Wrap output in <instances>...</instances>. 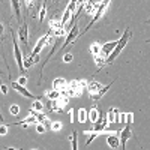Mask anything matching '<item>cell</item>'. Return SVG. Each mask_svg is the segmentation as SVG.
<instances>
[{
    "label": "cell",
    "instance_id": "obj_12",
    "mask_svg": "<svg viewBox=\"0 0 150 150\" xmlns=\"http://www.w3.org/2000/svg\"><path fill=\"white\" fill-rule=\"evenodd\" d=\"M38 123V119H36V112L35 111H30V114L24 119V120H21V122H17V123H14L12 126H23V128H27L29 125H36Z\"/></svg>",
    "mask_w": 150,
    "mask_h": 150
},
{
    "label": "cell",
    "instance_id": "obj_36",
    "mask_svg": "<svg viewBox=\"0 0 150 150\" xmlns=\"http://www.w3.org/2000/svg\"><path fill=\"white\" fill-rule=\"evenodd\" d=\"M33 2L35 0H26V6H27L29 11H30V8H33Z\"/></svg>",
    "mask_w": 150,
    "mask_h": 150
},
{
    "label": "cell",
    "instance_id": "obj_15",
    "mask_svg": "<svg viewBox=\"0 0 150 150\" xmlns=\"http://www.w3.org/2000/svg\"><path fill=\"white\" fill-rule=\"evenodd\" d=\"M119 114H120V111L119 108H110L108 112H107V122L108 125H114V123H119Z\"/></svg>",
    "mask_w": 150,
    "mask_h": 150
},
{
    "label": "cell",
    "instance_id": "obj_31",
    "mask_svg": "<svg viewBox=\"0 0 150 150\" xmlns=\"http://www.w3.org/2000/svg\"><path fill=\"white\" fill-rule=\"evenodd\" d=\"M0 90H2V93H3V95H6V93H8V90H9V87H8L6 84H3L2 81H0Z\"/></svg>",
    "mask_w": 150,
    "mask_h": 150
},
{
    "label": "cell",
    "instance_id": "obj_21",
    "mask_svg": "<svg viewBox=\"0 0 150 150\" xmlns=\"http://www.w3.org/2000/svg\"><path fill=\"white\" fill-rule=\"evenodd\" d=\"M62 93H63V92H59V90H47L45 92V96H47V99H50V101H54V99H57Z\"/></svg>",
    "mask_w": 150,
    "mask_h": 150
},
{
    "label": "cell",
    "instance_id": "obj_16",
    "mask_svg": "<svg viewBox=\"0 0 150 150\" xmlns=\"http://www.w3.org/2000/svg\"><path fill=\"white\" fill-rule=\"evenodd\" d=\"M116 45V41H110V42H105V44H101V57H104V62H105V57L112 51V48Z\"/></svg>",
    "mask_w": 150,
    "mask_h": 150
},
{
    "label": "cell",
    "instance_id": "obj_19",
    "mask_svg": "<svg viewBox=\"0 0 150 150\" xmlns=\"http://www.w3.org/2000/svg\"><path fill=\"white\" fill-rule=\"evenodd\" d=\"M44 110V102H42V98H36L33 99V102L30 105V111H35V112H39Z\"/></svg>",
    "mask_w": 150,
    "mask_h": 150
},
{
    "label": "cell",
    "instance_id": "obj_5",
    "mask_svg": "<svg viewBox=\"0 0 150 150\" xmlns=\"http://www.w3.org/2000/svg\"><path fill=\"white\" fill-rule=\"evenodd\" d=\"M110 3H111V0H101V3H99V6H98L96 12H95V14L92 15V17H93V18H92V21H90L89 24H87V27H86V30H83V33H80L78 36L84 35L86 32H89V30H90V27L93 26V24H95V23H98L99 20L102 18V15L105 14V11H107V8H108V5H110Z\"/></svg>",
    "mask_w": 150,
    "mask_h": 150
},
{
    "label": "cell",
    "instance_id": "obj_3",
    "mask_svg": "<svg viewBox=\"0 0 150 150\" xmlns=\"http://www.w3.org/2000/svg\"><path fill=\"white\" fill-rule=\"evenodd\" d=\"M114 84V81L112 83H110V84H107V86H102L99 81H95V80H92V81H87V84H86V90L89 92V96L92 98V101L93 102H98L99 99H101L110 89H111V86Z\"/></svg>",
    "mask_w": 150,
    "mask_h": 150
},
{
    "label": "cell",
    "instance_id": "obj_6",
    "mask_svg": "<svg viewBox=\"0 0 150 150\" xmlns=\"http://www.w3.org/2000/svg\"><path fill=\"white\" fill-rule=\"evenodd\" d=\"M68 102H69V98L65 93H62L57 99L50 101V108H51V111H54V112H62V111L66 108Z\"/></svg>",
    "mask_w": 150,
    "mask_h": 150
},
{
    "label": "cell",
    "instance_id": "obj_27",
    "mask_svg": "<svg viewBox=\"0 0 150 150\" xmlns=\"http://www.w3.org/2000/svg\"><path fill=\"white\" fill-rule=\"evenodd\" d=\"M36 132L38 134H45L47 132V128L44 126L42 123H36Z\"/></svg>",
    "mask_w": 150,
    "mask_h": 150
},
{
    "label": "cell",
    "instance_id": "obj_11",
    "mask_svg": "<svg viewBox=\"0 0 150 150\" xmlns=\"http://www.w3.org/2000/svg\"><path fill=\"white\" fill-rule=\"evenodd\" d=\"M12 89H15L17 90V93H20L21 96H24V98H27V99H36L38 96H35L33 93H30L27 89H26V87H24V86H21V84H18L17 81H12Z\"/></svg>",
    "mask_w": 150,
    "mask_h": 150
},
{
    "label": "cell",
    "instance_id": "obj_8",
    "mask_svg": "<svg viewBox=\"0 0 150 150\" xmlns=\"http://www.w3.org/2000/svg\"><path fill=\"white\" fill-rule=\"evenodd\" d=\"M78 30H80V29H78V24H74V26L71 27V30L66 33V39H65L63 45H62V47H60V50H59V54L63 53V51H65V48H66L69 44H72V42L78 38V35H80V33H78Z\"/></svg>",
    "mask_w": 150,
    "mask_h": 150
},
{
    "label": "cell",
    "instance_id": "obj_34",
    "mask_svg": "<svg viewBox=\"0 0 150 150\" xmlns=\"http://www.w3.org/2000/svg\"><path fill=\"white\" fill-rule=\"evenodd\" d=\"M69 119H71V123L75 122V111L74 110H69Z\"/></svg>",
    "mask_w": 150,
    "mask_h": 150
},
{
    "label": "cell",
    "instance_id": "obj_32",
    "mask_svg": "<svg viewBox=\"0 0 150 150\" xmlns=\"http://www.w3.org/2000/svg\"><path fill=\"white\" fill-rule=\"evenodd\" d=\"M45 14H47V8H45V5H42V9H41V12H39V18H41V21L45 18Z\"/></svg>",
    "mask_w": 150,
    "mask_h": 150
},
{
    "label": "cell",
    "instance_id": "obj_35",
    "mask_svg": "<svg viewBox=\"0 0 150 150\" xmlns=\"http://www.w3.org/2000/svg\"><path fill=\"white\" fill-rule=\"evenodd\" d=\"M3 33H5V26H3V23L0 21V41H2V36H3Z\"/></svg>",
    "mask_w": 150,
    "mask_h": 150
},
{
    "label": "cell",
    "instance_id": "obj_14",
    "mask_svg": "<svg viewBox=\"0 0 150 150\" xmlns=\"http://www.w3.org/2000/svg\"><path fill=\"white\" fill-rule=\"evenodd\" d=\"M107 144H108L110 149H119V147H120V140H119L117 131H114L112 134L107 135Z\"/></svg>",
    "mask_w": 150,
    "mask_h": 150
},
{
    "label": "cell",
    "instance_id": "obj_28",
    "mask_svg": "<svg viewBox=\"0 0 150 150\" xmlns=\"http://www.w3.org/2000/svg\"><path fill=\"white\" fill-rule=\"evenodd\" d=\"M6 134H8V125L2 123L0 125V137H5Z\"/></svg>",
    "mask_w": 150,
    "mask_h": 150
},
{
    "label": "cell",
    "instance_id": "obj_38",
    "mask_svg": "<svg viewBox=\"0 0 150 150\" xmlns=\"http://www.w3.org/2000/svg\"><path fill=\"white\" fill-rule=\"evenodd\" d=\"M0 75H3V74H2V72H0Z\"/></svg>",
    "mask_w": 150,
    "mask_h": 150
},
{
    "label": "cell",
    "instance_id": "obj_18",
    "mask_svg": "<svg viewBox=\"0 0 150 150\" xmlns=\"http://www.w3.org/2000/svg\"><path fill=\"white\" fill-rule=\"evenodd\" d=\"M68 87V81L65 78H56L53 81V89L54 90H59V92H65Z\"/></svg>",
    "mask_w": 150,
    "mask_h": 150
},
{
    "label": "cell",
    "instance_id": "obj_17",
    "mask_svg": "<svg viewBox=\"0 0 150 150\" xmlns=\"http://www.w3.org/2000/svg\"><path fill=\"white\" fill-rule=\"evenodd\" d=\"M99 116H101V112H99V107H98V102H95V105L90 108V111H87V120H90L92 123H95Z\"/></svg>",
    "mask_w": 150,
    "mask_h": 150
},
{
    "label": "cell",
    "instance_id": "obj_30",
    "mask_svg": "<svg viewBox=\"0 0 150 150\" xmlns=\"http://www.w3.org/2000/svg\"><path fill=\"white\" fill-rule=\"evenodd\" d=\"M125 122L132 125V122H134V112H126V119H125Z\"/></svg>",
    "mask_w": 150,
    "mask_h": 150
},
{
    "label": "cell",
    "instance_id": "obj_1",
    "mask_svg": "<svg viewBox=\"0 0 150 150\" xmlns=\"http://www.w3.org/2000/svg\"><path fill=\"white\" fill-rule=\"evenodd\" d=\"M51 39H53L51 30L47 32L44 36H41L39 39H38V42H36L35 48L32 50V53L29 54V57H26V60H23L24 69H30L33 65H36L38 62H39V54H41V51H42V50H44L48 44H51Z\"/></svg>",
    "mask_w": 150,
    "mask_h": 150
},
{
    "label": "cell",
    "instance_id": "obj_29",
    "mask_svg": "<svg viewBox=\"0 0 150 150\" xmlns=\"http://www.w3.org/2000/svg\"><path fill=\"white\" fill-rule=\"evenodd\" d=\"M72 60H74V56H72L71 53H66V54L63 56V62H65V63H71Z\"/></svg>",
    "mask_w": 150,
    "mask_h": 150
},
{
    "label": "cell",
    "instance_id": "obj_9",
    "mask_svg": "<svg viewBox=\"0 0 150 150\" xmlns=\"http://www.w3.org/2000/svg\"><path fill=\"white\" fill-rule=\"evenodd\" d=\"M12 42H14V57H15V62L20 68V71H26L23 66V54H21V50H20V45H18V39H17V33L12 30Z\"/></svg>",
    "mask_w": 150,
    "mask_h": 150
},
{
    "label": "cell",
    "instance_id": "obj_22",
    "mask_svg": "<svg viewBox=\"0 0 150 150\" xmlns=\"http://www.w3.org/2000/svg\"><path fill=\"white\" fill-rule=\"evenodd\" d=\"M78 122L80 123H86L87 122V110L86 108H80L78 110Z\"/></svg>",
    "mask_w": 150,
    "mask_h": 150
},
{
    "label": "cell",
    "instance_id": "obj_23",
    "mask_svg": "<svg viewBox=\"0 0 150 150\" xmlns=\"http://www.w3.org/2000/svg\"><path fill=\"white\" fill-rule=\"evenodd\" d=\"M77 135H78V134L75 132V131H74V132L71 134V137H69V140H71V147H72L74 150H77V149H78V141H77Z\"/></svg>",
    "mask_w": 150,
    "mask_h": 150
},
{
    "label": "cell",
    "instance_id": "obj_10",
    "mask_svg": "<svg viewBox=\"0 0 150 150\" xmlns=\"http://www.w3.org/2000/svg\"><path fill=\"white\" fill-rule=\"evenodd\" d=\"M129 138H132V129H131V123H126V128H123L119 134L120 149L122 150H126V143H128Z\"/></svg>",
    "mask_w": 150,
    "mask_h": 150
},
{
    "label": "cell",
    "instance_id": "obj_37",
    "mask_svg": "<svg viewBox=\"0 0 150 150\" xmlns=\"http://www.w3.org/2000/svg\"><path fill=\"white\" fill-rule=\"evenodd\" d=\"M0 120H3V116L2 114H0Z\"/></svg>",
    "mask_w": 150,
    "mask_h": 150
},
{
    "label": "cell",
    "instance_id": "obj_26",
    "mask_svg": "<svg viewBox=\"0 0 150 150\" xmlns=\"http://www.w3.org/2000/svg\"><path fill=\"white\" fill-rule=\"evenodd\" d=\"M50 128H51V131H54V132H59L62 129V122H51Z\"/></svg>",
    "mask_w": 150,
    "mask_h": 150
},
{
    "label": "cell",
    "instance_id": "obj_7",
    "mask_svg": "<svg viewBox=\"0 0 150 150\" xmlns=\"http://www.w3.org/2000/svg\"><path fill=\"white\" fill-rule=\"evenodd\" d=\"M77 5H78V0H71L69 5L66 6V11H65L63 17L60 18V23H62V26H63V27L72 20V17L75 15V9H77Z\"/></svg>",
    "mask_w": 150,
    "mask_h": 150
},
{
    "label": "cell",
    "instance_id": "obj_13",
    "mask_svg": "<svg viewBox=\"0 0 150 150\" xmlns=\"http://www.w3.org/2000/svg\"><path fill=\"white\" fill-rule=\"evenodd\" d=\"M18 39H20V42H23L24 45H27V42H29V26H27L26 21H24V23L21 24V27L18 29Z\"/></svg>",
    "mask_w": 150,
    "mask_h": 150
},
{
    "label": "cell",
    "instance_id": "obj_20",
    "mask_svg": "<svg viewBox=\"0 0 150 150\" xmlns=\"http://www.w3.org/2000/svg\"><path fill=\"white\" fill-rule=\"evenodd\" d=\"M11 8L14 11V14L17 17V20H21V6H20V0H11Z\"/></svg>",
    "mask_w": 150,
    "mask_h": 150
},
{
    "label": "cell",
    "instance_id": "obj_2",
    "mask_svg": "<svg viewBox=\"0 0 150 150\" xmlns=\"http://www.w3.org/2000/svg\"><path fill=\"white\" fill-rule=\"evenodd\" d=\"M131 38H132V32H131V29H126V30L123 32V35L120 36V39L116 41V45H114V48H112V51L105 57V66H107V65H111L112 62L119 57V54L123 51L125 47H126L128 42L131 41Z\"/></svg>",
    "mask_w": 150,
    "mask_h": 150
},
{
    "label": "cell",
    "instance_id": "obj_24",
    "mask_svg": "<svg viewBox=\"0 0 150 150\" xmlns=\"http://www.w3.org/2000/svg\"><path fill=\"white\" fill-rule=\"evenodd\" d=\"M50 27H51V30H57V29H65L63 26H62L60 20H56V18L50 21Z\"/></svg>",
    "mask_w": 150,
    "mask_h": 150
},
{
    "label": "cell",
    "instance_id": "obj_33",
    "mask_svg": "<svg viewBox=\"0 0 150 150\" xmlns=\"http://www.w3.org/2000/svg\"><path fill=\"white\" fill-rule=\"evenodd\" d=\"M18 84H21V86H26V83H27V77H24V75H21V77L18 78V81H17Z\"/></svg>",
    "mask_w": 150,
    "mask_h": 150
},
{
    "label": "cell",
    "instance_id": "obj_4",
    "mask_svg": "<svg viewBox=\"0 0 150 150\" xmlns=\"http://www.w3.org/2000/svg\"><path fill=\"white\" fill-rule=\"evenodd\" d=\"M86 80H72L68 83L66 90L63 92L68 98H78L83 95V90H86Z\"/></svg>",
    "mask_w": 150,
    "mask_h": 150
},
{
    "label": "cell",
    "instance_id": "obj_25",
    "mask_svg": "<svg viewBox=\"0 0 150 150\" xmlns=\"http://www.w3.org/2000/svg\"><path fill=\"white\" fill-rule=\"evenodd\" d=\"M9 112L12 116H18L20 114V107L17 105V104H12L11 107H9Z\"/></svg>",
    "mask_w": 150,
    "mask_h": 150
}]
</instances>
